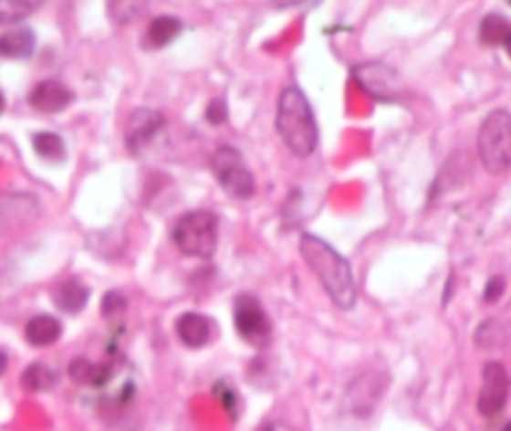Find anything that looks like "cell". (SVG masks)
<instances>
[{"mask_svg": "<svg viewBox=\"0 0 511 431\" xmlns=\"http://www.w3.org/2000/svg\"><path fill=\"white\" fill-rule=\"evenodd\" d=\"M33 151H36L40 158H46V161H63V158H66V143H63V138H60L58 133H48V131L33 136Z\"/></svg>", "mask_w": 511, "mask_h": 431, "instance_id": "d6986e66", "label": "cell"}, {"mask_svg": "<svg viewBox=\"0 0 511 431\" xmlns=\"http://www.w3.org/2000/svg\"><path fill=\"white\" fill-rule=\"evenodd\" d=\"M36 50V33L30 28H13L0 36V56L5 58H28Z\"/></svg>", "mask_w": 511, "mask_h": 431, "instance_id": "4fadbf2b", "label": "cell"}, {"mask_svg": "<svg viewBox=\"0 0 511 431\" xmlns=\"http://www.w3.org/2000/svg\"><path fill=\"white\" fill-rule=\"evenodd\" d=\"M479 161L482 166L499 176L511 168V113L509 110H492L484 118L479 131Z\"/></svg>", "mask_w": 511, "mask_h": 431, "instance_id": "3957f363", "label": "cell"}, {"mask_svg": "<svg viewBox=\"0 0 511 431\" xmlns=\"http://www.w3.org/2000/svg\"><path fill=\"white\" fill-rule=\"evenodd\" d=\"M3 108H5V96L0 93V113H3Z\"/></svg>", "mask_w": 511, "mask_h": 431, "instance_id": "83f0119b", "label": "cell"}, {"mask_svg": "<svg viewBox=\"0 0 511 431\" xmlns=\"http://www.w3.org/2000/svg\"><path fill=\"white\" fill-rule=\"evenodd\" d=\"M38 3L30 0H0V26H10V23H20L26 20L30 13H36Z\"/></svg>", "mask_w": 511, "mask_h": 431, "instance_id": "ffe728a7", "label": "cell"}, {"mask_svg": "<svg viewBox=\"0 0 511 431\" xmlns=\"http://www.w3.org/2000/svg\"><path fill=\"white\" fill-rule=\"evenodd\" d=\"M173 244L193 258H211L218 246V218L211 211H188L176 221Z\"/></svg>", "mask_w": 511, "mask_h": 431, "instance_id": "277c9868", "label": "cell"}, {"mask_svg": "<svg viewBox=\"0 0 511 431\" xmlns=\"http://www.w3.org/2000/svg\"><path fill=\"white\" fill-rule=\"evenodd\" d=\"M176 331L178 339L191 346V349H201L206 346L208 339H211V321H208L203 314H196V311H188L176 321Z\"/></svg>", "mask_w": 511, "mask_h": 431, "instance_id": "8fae6325", "label": "cell"}, {"mask_svg": "<svg viewBox=\"0 0 511 431\" xmlns=\"http://www.w3.org/2000/svg\"><path fill=\"white\" fill-rule=\"evenodd\" d=\"M298 251L311 268V274L318 279L326 296L331 299V304L344 309V311L354 309L356 301H359V291H356L354 271H351V266L344 256L314 234L301 236Z\"/></svg>", "mask_w": 511, "mask_h": 431, "instance_id": "6da1fadb", "label": "cell"}, {"mask_svg": "<svg viewBox=\"0 0 511 431\" xmlns=\"http://www.w3.org/2000/svg\"><path fill=\"white\" fill-rule=\"evenodd\" d=\"M504 431H511V422L506 424V426H504Z\"/></svg>", "mask_w": 511, "mask_h": 431, "instance_id": "f1b7e54d", "label": "cell"}, {"mask_svg": "<svg viewBox=\"0 0 511 431\" xmlns=\"http://www.w3.org/2000/svg\"><path fill=\"white\" fill-rule=\"evenodd\" d=\"M356 86L369 93L374 100H381V103H393L403 96V83L399 79V73L383 63H359L354 70Z\"/></svg>", "mask_w": 511, "mask_h": 431, "instance_id": "8992f818", "label": "cell"}, {"mask_svg": "<svg viewBox=\"0 0 511 431\" xmlns=\"http://www.w3.org/2000/svg\"><path fill=\"white\" fill-rule=\"evenodd\" d=\"M276 131L291 153L311 156L318 146V126L311 110V103L298 86H286L278 96L276 110Z\"/></svg>", "mask_w": 511, "mask_h": 431, "instance_id": "7a4b0ae2", "label": "cell"}, {"mask_svg": "<svg viewBox=\"0 0 511 431\" xmlns=\"http://www.w3.org/2000/svg\"><path fill=\"white\" fill-rule=\"evenodd\" d=\"M63 333V326H60L58 319L53 316H33L28 323H26V339L33 346H50L56 343Z\"/></svg>", "mask_w": 511, "mask_h": 431, "instance_id": "5bb4252c", "label": "cell"}, {"mask_svg": "<svg viewBox=\"0 0 511 431\" xmlns=\"http://www.w3.org/2000/svg\"><path fill=\"white\" fill-rule=\"evenodd\" d=\"M123 311H126V299H123L120 294H116V291L106 294V299H103V314L113 316V314H123Z\"/></svg>", "mask_w": 511, "mask_h": 431, "instance_id": "cb8c5ba5", "label": "cell"}, {"mask_svg": "<svg viewBox=\"0 0 511 431\" xmlns=\"http://www.w3.org/2000/svg\"><path fill=\"white\" fill-rule=\"evenodd\" d=\"M504 289H506V284H504L502 276H494V279H489V284H486V289H484V301H486V304L499 301L504 294Z\"/></svg>", "mask_w": 511, "mask_h": 431, "instance_id": "603a6c76", "label": "cell"}, {"mask_svg": "<svg viewBox=\"0 0 511 431\" xmlns=\"http://www.w3.org/2000/svg\"><path fill=\"white\" fill-rule=\"evenodd\" d=\"M89 296L90 291L86 286L76 281V279H68V281H63L53 289V301L58 306L60 311H66V314H78L83 311V306L89 304Z\"/></svg>", "mask_w": 511, "mask_h": 431, "instance_id": "7c38bea8", "label": "cell"}, {"mask_svg": "<svg viewBox=\"0 0 511 431\" xmlns=\"http://www.w3.org/2000/svg\"><path fill=\"white\" fill-rule=\"evenodd\" d=\"M206 118H208V123H214V126H221V123H226V118H228L226 100H224V99L211 100V103H208V108H206Z\"/></svg>", "mask_w": 511, "mask_h": 431, "instance_id": "44dd1931", "label": "cell"}, {"mask_svg": "<svg viewBox=\"0 0 511 431\" xmlns=\"http://www.w3.org/2000/svg\"><path fill=\"white\" fill-rule=\"evenodd\" d=\"M509 373L504 369V363L486 362L482 372V392H479V414L492 419L496 414H502L504 404L509 399Z\"/></svg>", "mask_w": 511, "mask_h": 431, "instance_id": "52a82bcc", "label": "cell"}, {"mask_svg": "<svg viewBox=\"0 0 511 431\" xmlns=\"http://www.w3.org/2000/svg\"><path fill=\"white\" fill-rule=\"evenodd\" d=\"M181 30H183V26H181L178 18H173V16H158V18L151 20V26L146 30L148 48H166Z\"/></svg>", "mask_w": 511, "mask_h": 431, "instance_id": "2e32d148", "label": "cell"}, {"mask_svg": "<svg viewBox=\"0 0 511 431\" xmlns=\"http://www.w3.org/2000/svg\"><path fill=\"white\" fill-rule=\"evenodd\" d=\"M258 431H294L291 426H286V424L281 422H271V424H264Z\"/></svg>", "mask_w": 511, "mask_h": 431, "instance_id": "d4e9b609", "label": "cell"}, {"mask_svg": "<svg viewBox=\"0 0 511 431\" xmlns=\"http://www.w3.org/2000/svg\"><path fill=\"white\" fill-rule=\"evenodd\" d=\"M58 382V373L46 363H30L26 372L20 373V384L26 392H50Z\"/></svg>", "mask_w": 511, "mask_h": 431, "instance_id": "e0dca14e", "label": "cell"}, {"mask_svg": "<svg viewBox=\"0 0 511 431\" xmlns=\"http://www.w3.org/2000/svg\"><path fill=\"white\" fill-rule=\"evenodd\" d=\"M509 20L499 16V13H489L482 20V26H479V38H482L484 46H504L506 38H509Z\"/></svg>", "mask_w": 511, "mask_h": 431, "instance_id": "ac0fdd59", "label": "cell"}, {"mask_svg": "<svg viewBox=\"0 0 511 431\" xmlns=\"http://www.w3.org/2000/svg\"><path fill=\"white\" fill-rule=\"evenodd\" d=\"M214 394H216L218 399L224 402V409H226L231 416H236V414H238V394L231 392L226 384H218L216 389H214Z\"/></svg>", "mask_w": 511, "mask_h": 431, "instance_id": "7402d4cb", "label": "cell"}, {"mask_svg": "<svg viewBox=\"0 0 511 431\" xmlns=\"http://www.w3.org/2000/svg\"><path fill=\"white\" fill-rule=\"evenodd\" d=\"M234 321H236L238 333L251 343H264L271 336L268 314H266L264 306L258 304V299H254V296L244 294L234 301Z\"/></svg>", "mask_w": 511, "mask_h": 431, "instance_id": "ba28073f", "label": "cell"}, {"mask_svg": "<svg viewBox=\"0 0 511 431\" xmlns=\"http://www.w3.org/2000/svg\"><path fill=\"white\" fill-rule=\"evenodd\" d=\"M68 373L73 382L83 384V386H106L113 372H110V366H103V363H90L89 359H73Z\"/></svg>", "mask_w": 511, "mask_h": 431, "instance_id": "9a60e30c", "label": "cell"}, {"mask_svg": "<svg viewBox=\"0 0 511 431\" xmlns=\"http://www.w3.org/2000/svg\"><path fill=\"white\" fill-rule=\"evenodd\" d=\"M73 103V90L60 80H40L30 90V106L40 113H60Z\"/></svg>", "mask_w": 511, "mask_h": 431, "instance_id": "30bf717a", "label": "cell"}, {"mask_svg": "<svg viewBox=\"0 0 511 431\" xmlns=\"http://www.w3.org/2000/svg\"><path fill=\"white\" fill-rule=\"evenodd\" d=\"M504 48H506V53H509V58H511V33H509V38H506V43H504Z\"/></svg>", "mask_w": 511, "mask_h": 431, "instance_id": "4316f807", "label": "cell"}, {"mask_svg": "<svg viewBox=\"0 0 511 431\" xmlns=\"http://www.w3.org/2000/svg\"><path fill=\"white\" fill-rule=\"evenodd\" d=\"M5 369H8V356H5V352L0 349V376L5 373Z\"/></svg>", "mask_w": 511, "mask_h": 431, "instance_id": "484cf974", "label": "cell"}, {"mask_svg": "<svg viewBox=\"0 0 511 431\" xmlns=\"http://www.w3.org/2000/svg\"><path fill=\"white\" fill-rule=\"evenodd\" d=\"M211 171L231 198H251L256 194L254 173L236 148H216V153L211 156Z\"/></svg>", "mask_w": 511, "mask_h": 431, "instance_id": "5b68a950", "label": "cell"}, {"mask_svg": "<svg viewBox=\"0 0 511 431\" xmlns=\"http://www.w3.org/2000/svg\"><path fill=\"white\" fill-rule=\"evenodd\" d=\"M166 118L158 110L151 108H138L136 113H130L126 126V143L130 153H141L143 148L151 146V141L163 131Z\"/></svg>", "mask_w": 511, "mask_h": 431, "instance_id": "9c48e42d", "label": "cell"}]
</instances>
